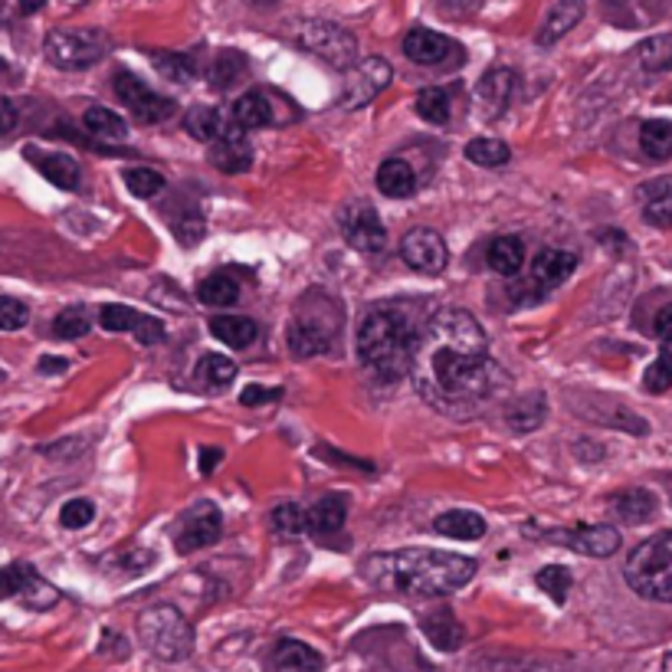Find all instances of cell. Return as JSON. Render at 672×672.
<instances>
[{"instance_id":"cell-21","label":"cell","mask_w":672,"mask_h":672,"mask_svg":"<svg viewBox=\"0 0 672 672\" xmlns=\"http://www.w3.org/2000/svg\"><path fill=\"white\" fill-rule=\"evenodd\" d=\"M420 630H424V637H427L440 653H456V650L463 647V640H466L463 624L456 621V614H453L447 604H440V607H433L430 614H424Z\"/></svg>"},{"instance_id":"cell-16","label":"cell","mask_w":672,"mask_h":672,"mask_svg":"<svg viewBox=\"0 0 672 672\" xmlns=\"http://www.w3.org/2000/svg\"><path fill=\"white\" fill-rule=\"evenodd\" d=\"M404 56H407L410 62H417V66H440V62H447L450 56L460 59L463 53H460V46H456L450 36H443V33H437V30H430V26H414V30L404 36Z\"/></svg>"},{"instance_id":"cell-60","label":"cell","mask_w":672,"mask_h":672,"mask_svg":"<svg viewBox=\"0 0 672 672\" xmlns=\"http://www.w3.org/2000/svg\"><path fill=\"white\" fill-rule=\"evenodd\" d=\"M250 7H273V3H279V0H246Z\"/></svg>"},{"instance_id":"cell-59","label":"cell","mask_w":672,"mask_h":672,"mask_svg":"<svg viewBox=\"0 0 672 672\" xmlns=\"http://www.w3.org/2000/svg\"><path fill=\"white\" fill-rule=\"evenodd\" d=\"M43 3H46V0H20L16 7H20V13H23V16H30V13H36Z\"/></svg>"},{"instance_id":"cell-37","label":"cell","mask_w":672,"mask_h":672,"mask_svg":"<svg viewBox=\"0 0 672 672\" xmlns=\"http://www.w3.org/2000/svg\"><path fill=\"white\" fill-rule=\"evenodd\" d=\"M640 151L650 161H667L672 158V121L663 118H650L640 128Z\"/></svg>"},{"instance_id":"cell-13","label":"cell","mask_w":672,"mask_h":672,"mask_svg":"<svg viewBox=\"0 0 672 672\" xmlns=\"http://www.w3.org/2000/svg\"><path fill=\"white\" fill-rule=\"evenodd\" d=\"M401 256L410 269H417L424 276H440L450 263V250H447L443 236L430 227H414L401 240Z\"/></svg>"},{"instance_id":"cell-45","label":"cell","mask_w":672,"mask_h":672,"mask_svg":"<svg viewBox=\"0 0 672 672\" xmlns=\"http://www.w3.org/2000/svg\"><path fill=\"white\" fill-rule=\"evenodd\" d=\"M125 187L138 200H151L164 190V177L154 167H131V171H125Z\"/></svg>"},{"instance_id":"cell-9","label":"cell","mask_w":672,"mask_h":672,"mask_svg":"<svg viewBox=\"0 0 672 672\" xmlns=\"http://www.w3.org/2000/svg\"><path fill=\"white\" fill-rule=\"evenodd\" d=\"M338 227L348 246L358 253H381L387 246V230L378 217V210L368 200H351L338 210Z\"/></svg>"},{"instance_id":"cell-8","label":"cell","mask_w":672,"mask_h":672,"mask_svg":"<svg viewBox=\"0 0 672 672\" xmlns=\"http://www.w3.org/2000/svg\"><path fill=\"white\" fill-rule=\"evenodd\" d=\"M394 79V69L387 59L381 56H368V59H358L348 72H345V89H341V105L345 108H364L371 105Z\"/></svg>"},{"instance_id":"cell-22","label":"cell","mask_w":672,"mask_h":672,"mask_svg":"<svg viewBox=\"0 0 672 672\" xmlns=\"http://www.w3.org/2000/svg\"><path fill=\"white\" fill-rule=\"evenodd\" d=\"M512 89H515V72H512V69H506V66L489 69V72L479 79V85H476V99H479L483 115H486V118L502 115V108H506L509 99H512Z\"/></svg>"},{"instance_id":"cell-27","label":"cell","mask_w":672,"mask_h":672,"mask_svg":"<svg viewBox=\"0 0 672 672\" xmlns=\"http://www.w3.org/2000/svg\"><path fill=\"white\" fill-rule=\"evenodd\" d=\"M378 190H381L384 197H394V200L410 197V194L417 190V174H414V167H410L404 158H387V161H381V167H378Z\"/></svg>"},{"instance_id":"cell-34","label":"cell","mask_w":672,"mask_h":672,"mask_svg":"<svg viewBox=\"0 0 672 672\" xmlns=\"http://www.w3.org/2000/svg\"><path fill=\"white\" fill-rule=\"evenodd\" d=\"M522 263H525V243H522V236L506 233V236L493 240V246H489V266H493L499 276H515V273H522Z\"/></svg>"},{"instance_id":"cell-10","label":"cell","mask_w":672,"mask_h":672,"mask_svg":"<svg viewBox=\"0 0 672 672\" xmlns=\"http://www.w3.org/2000/svg\"><path fill=\"white\" fill-rule=\"evenodd\" d=\"M23 601L30 611H49L59 601V591L49 588L36 568H30L26 561H13L7 568H0V601Z\"/></svg>"},{"instance_id":"cell-4","label":"cell","mask_w":672,"mask_h":672,"mask_svg":"<svg viewBox=\"0 0 672 672\" xmlns=\"http://www.w3.org/2000/svg\"><path fill=\"white\" fill-rule=\"evenodd\" d=\"M624 578L634 594L657 604H672V532H660L634 548Z\"/></svg>"},{"instance_id":"cell-20","label":"cell","mask_w":672,"mask_h":672,"mask_svg":"<svg viewBox=\"0 0 672 672\" xmlns=\"http://www.w3.org/2000/svg\"><path fill=\"white\" fill-rule=\"evenodd\" d=\"M26 158L30 164L56 187L62 190H79V181H82V167L76 158L69 154H59V151H36V148H26Z\"/></svg>"},{"instance_id":"cell-31","label":"cell","mask_w":672,"mask_h":672,"mask_svg":"<svg viewBox=\"0 0 672 672\" xmlns=\"http://www.w3.org/2000/svg\"><path fill=\"white\" fill-rule=\"evenodd\" d=\"M611 509H614V515L621 522L640 525V522H647L657 512V496L650 489H624V493H617Z\"/></svg>"},{"instance_id":"cell-7","label":"cell","mask_w":672,"mask_h":672,"mask_svg":"<svg viewBox=\"0 0 672 672\" xmlns=\"http://www.w3.org/2000/svg\"><path fill=\"white\" fill-rule=\"evenodd\" d=\"M43 53L56 69H89L108 53V36L102 30H53Z\"/></svg>"},{"instance_id":"cell-42","label":"cell","mask_w":672,"mask_h":672,"mask_svg":"<svg viewBox=\"0 0 672 672\" xmlns=\"http://www.w3.org/2000/svg\"><path fill=\"white\" fill-rule=\"evenodd\" d=\"M269 522H273V532H276V535H286V538H296V535L309 532V512H305L302 506H296V502L276 506L273 515H269Z\"/></svg>"},{"instance_id":"cell-40","label":"cell","mask_w":672,"mask_h":672,"mask_svg":"<svg viewBox=\"0 0 672 672\" xmlns=\"http://www.w3.org/2000/svg\"><path fill=\"white\" fill-rule=\"evenodd\" d=\"M197 384L204 387H227L233 378H236V364L227 358V355H204L197 361V371H194Z\"/></svg>"},{"instance_id":"cell-43","label":"cell","mask_w":672,"mask_h":672,"mask_svg":"<svg viewBox=\"0 0 672 672\" xmlns=\"http://www.w3.org/2000/svg\"><path fill=\"white\" fill-rule=\"evenodd\" d=\"M535 581H538V588H542L558 607L568 604V594H571V584H575V578H571L568 568H561V565H548V568H542V571L535 575Z\"/></svg>"},{"instance_id":"cell-50","label":"cell","mask_w":672,"mask_h":672,"mask_svg":"<svg viewBox=\"0 0 672 672\" xmlns=\"http://www.w3.org/2000/svg\"><path fill=\"white\" fill-rule=\"evenodd\" d=\"M30 322V309L20 299L0 296V332H20Z\"/></svg>"},{"instance_id":"cell-52","label":"cell","mask_w":672,"mask_h":672,"mask_svg":"<svg viewBox=\"0 0 672 672\" xmlns=\"http://www.w3.org/2000/svg\"><path fill=\"white\" fill-rule=\"evenodd\" d=\"M276 397H279L276 387H256V384H250V387L240 394V404H243V407H259V404H273Z\"/></svg>"},{"instance_id":"cell-6","label":"cell","mask_w":672,"mask_h":672,"mask_svg":"<svg viewBox=\"0 0 672 672\" xmlns=\"http://www.w3.org/2000/svg\"><path fill=\"white\" fill-rule=\"evenodd\" d=\"M292 39H296L305 53L325 59V62L335 66V69H345V72H348V69L358 62V39H355L345 26H338V23L305 20V23H299V26L292 30Z\"/></svg>"},{"instance_id":"cell-2","label":"cell","mask_w":672,"mask_h":672,"mask_svg":"<svg viewBox=\"0 0 672 672\" xmlns=\"http://www.w3.org/2000/svg\"><path fill=\"white\" fill-rule=\"evenodd\" d=\"M358 355L381 381H401L420 355V338L401 309L381 305L371 309L358 328Z\"/></svg>"},{"instance_id":"cell-11","label":"cell","mask_w":672,"mask_h":672,"mask_svg":"<svg viewBox=\"0 0 672 672\" xmlns=\"http://www.w3.org/2000/svg\"><path fill=\"white\" fill-rule=\"evenodd\" d=\"M427 338L433 345H447V348H460V351H479L486 355V332L483 325L463 312V309H447L440 315H433L430 328H427Z\"/></svg>"},{"instance_id":"cell-54","label":"cell","mask_w":672,"mask_h":672,"mask_svg":"<svg viewBox=\"0 0 672 672\" xmlns=\"http://www.w3.org/2000/svg\"><path fill=\"white\" fill-rule=\"evenodd\" d=\"M16 121H20L16 105H13L7 95H0V135H10V131L16 128Z\"/></svg>"},{"instance_id":"cell-57","label":"cell","mask_w":672,"mask_h":672,"mask_svg":"<svg viewBox=\"0 0 672 672\" xmlns=\"http://www.w3.org/2000/svg\"><path fill=\"white\" fill-rule=\"evenodd\" d=\"M66 358H43L39 361V374H62L66 371Z\"/></svg>"},{"instance_id":"cell-46","label":"cell","mask_w":672,"mask_h":672,"mask_svg":"<svg viewBox=\"0 0 672 672\" xmlns=\"http://www.w3.org/2000/svg\"><path fill=\"white\" fill-rule=\"evenodd\" d=\"M151 62H154L158 72L167 76L171 82H187V79L194 76V62H190V56H181V53L154 49V53H151Z\"/></svg>"},{"instance_id":"cell-39","label":"cell","mask_w":672,"mask_h":672,"mask_svg":"<svg viewBox=\"0 0 672 672\" xmlns=\"http://www.w3.org/2000/svg\"><path fill=\"white\" fill-rule=\"evenodd\" d=\"M246 76V56L240 49H220L213 66H210V82L217 89H230L233 82H240Z\"/></svg>"},{"instance_id":"cell-28","label":"cell","mask_w":672,"mask_h":672,"mask_svg":"<svg viewBox=\"0 0 672 672\" xmlns=\"http://www.w3.org/2000/svg\"><path fill=\"white\" fill-rule=\"evenodd\" d=\"M230 118H233V121H236L243 131L266 128V125H273V121H276V115H273V102H269V99H266L259 89H253V92L240 95V99L233 102Z\"/></svg>"},{"instance_id":"cell-25","label":"cell","mask_w":672,"mask_h":672,"mask_svg":"<svg viewBox=\"0 0 672 672\" xmlns=\"http://www.w3.org/2000/svg\"><path fill=\"white\" fill-rule=\"evenodd\" d=\"M640 204H644V220L670 230L672 227V177H653L650 184L640 187Z\"/></svg>"},{"instance_id":"cell-49","label":"cell","mask_w":672,"mask_h":672,"mask_svg":"<svg viewBox=\"0 0 672 672\" xmlns=\"http://www.w3.org/2000/svg\"><path fill=\"white\" fill-rule=\"evenodd\" d=\"M644 387L650 394H667L672 387V355L670 351H660V358L647 368L644 374Z\"/></svg>"},{"instance_id":"cell-17","label":"cell","mask_w":672,"mask_h":672,"mask_svg":"<svg viewBox=\"0 0 672 672\" xmlns=\"http://www.w3.org/2000/svg\"><path fill=\"white\" fill-rule=\"evenodd\" d=\"M210 164L223 174H243L253 164V148L246 141V131L230 118L223 135L210 144Z\"/></svg>"},{"instance_id":"cell-30","label":"cell","mask_w":672,"mask_h":672,"mask_svg":"<svg viewBox=\"0 0 672 672\" xmlns=\"http://www.w3.org/2000/svg\"><path fill=\"white\" fill-rule=\"evenodd\" d=\"M210 332H213V338H220L223 345L240 351V348H250L256 341L259 325L246 315H217V318H210Z\"/></svg>"},{"instance_id":"cell-38","label":"cell","mask_w":672,"mask_h":672,"mask_svg":"<svg viewBox=\"0 0 672 672\" xmlns=\"http://www.w3.org/2000/svg\"><path fill=\"white\" fill-rule=\"evenodd\" d=\"M637 59L647 72H670L672 69V33L650 36L637 46Z\"/></svg>"},{"instance_id":"cell-14","label":"cell","mask_w":672,"mask_h":672,"mask_svg":"<svg viewBox=\"0 0 672 672\" xmlns=\"http://www.w3.org/2000/svg\"><path fill=\"white\" fill-rule=\"evenodd\" d=\"M223 532V515L213 502H197L184 512L181 519V532L174 538L177 552L190 555V552H200L207 545H213Z\"/></svg>"},{"instance_id":"cell-51","label":"cell","mask_w":672,"mask_h":672,"mask_svg":"<svg viewBox=\"0 0 672 672\" xmlns=\"http://www.w3.org/2000/svg\"><path fill=\"white\" fill-rule=\"evenodd\" d=\"M95 519V506L89 502V499H72V502H66L62 506V512H59V522L66 525V529H85L89 522Z\"/></svg>"},{"instance_id":"cell-26","label":"cell","mask_w":672,"mask_h":672,"mask_svg":"<svg viewBox=\"0 0 672 672\" xmlns=\"http://www.w3.org/2000/svg\"><path fill=\"white\" fill-rule=\"evenodd\" d=\"M273 670L276 672H322L325 660L302 640H279L273 650Z\"/></svg>"},{"instance_id":"cell-19","label":"cell","mask_w":672,"mask_h":672,"mask_svg":"<svg viewBox=\"0 0 672 672\" xmlns=\"http://www.w3.org/2000/svg\"><path fill=\"white\" fill-rule=\"evenodd\" d=\"M578 269V256L558 246H545L538 250V256L532 259V282L548 292L555 286H561L565 279H571V273Z\"/></svg>"},{"instance_id":"cell-15","label":"cell","mask_w":672,"mask_h":672,"mask_svg":"<svg viewBox=\"0 0 672 672\" xmlns=\"http://www.w3.org/2000/svg\"><path fill=\"white\" fill-rule=\"evenodd\" d=\"M545 538L588 558H611L621 552V532L614 525H578L568 532H548Z\"/></svg>"},{"instance_id":"cell-47","label":"cell","mask_w":672,"mask_h":672,"mask_svg":"<svg viewBox=\"0 0 672 672\" xmlns=\"http://www.w3.org/2000/svg\"><path fill=\"white\" fill-rule=\"evenodd\" d=\"M141 318L144 315L128 309V305H102V312H99V325L105 332H138Z\"/></svg>"},{"instance_id":"cell-24","label":"cell","mask_w":672,"mask_h":672,"mask_svg":"<svg viewBox=\"0 0 672 672\" xmlns=\"http://www.w3.org/2000/svg\"><path fill=\"white\" fill-rule=\"evenodd\" d=\"M548 417V397L542 391H529L522 397H515L509 407H506V424L515 430V433H532L545 424Z\"/></svg>"},{"instance_id":"cell-12","label":"cell","mask_w":672,"mask_h":672,"mask_svg":"<svg viewBox=\"0 0 672 672\" xmlns=\"http://www.w3.org/2000/svg\"><path fill=\"white\" fill-rule=\"evenodd\" d=\"M112 85H115V95L128 105V112L144 125L167 121L174 115V102L167 95H158L154 89H148L135 72H115Z\"/></svg>"},{"instance_id":"cell-29","label":"cell","mask_w":672,"mask_h":672,"mask_svg":"<svg viewBox=\"0 0 672 672\" xmlns=\"http://www.w3.org/2000/svg\"><path fill=\"white\" fill-rule=\"evenodd\" d=\"M433 532L447 535V538H456V542H476V538L486 535V519L470 512V509H453V512H443L433 522Z\"/></svg>"},{"instance_id":"cell-1","label":"cell","mask_w":672,"mask_h":672,"mask_svg":"<svg viewBox=\"0 0 672 672\" xmlns=\"http://www.w3.org/2000/svg\"><path fill=\"white\" fill-rule=\"evenodd\" d=\"M361 575L371 588L404 598H450L466 588L476 575V561L433 552V548H404L387 555H371L361 565Z\"/></svg>"},{"instance_id":"cell-44","label":"cell","mask_w":672,"mask_h":672,"mask_svg":"<svg viewBox=\"0 0 672 672\" xmlns=\"http://www.w3.org/2000/svg\"><path fill=\"white\" fill-rule=\"evenodd\" d=\"M417 115L430 125H447L450 121V92L447 89H424L417 95Z\"/></svg>"},{"instance_id":"cell-41","label":"cell","mask_w":672,"mask_h":672,"mask_svg":"<svg viewBox=\"0 0 672 672\" xmlns=\"http://www.w3.org/2000/svg\"><path fill=\"white\" fill-rule=\"evenodd\" d=\"M466 158H470L473 164H479V167H502V164H509L512 151H509V144L499 141V138H473V141L466 144Z\"/></svg>"},{"instance_id":"cell-3","label":"cell","mask_w":672,"mask_h":672,"mask_svg":"<svg viewBox=\"0 0 672 672\" xmlns=\"http://www.w3.org/2000/svg\"><path fill=\"white\" fill-rule=\"evenodd\" d=\"M430 371H433L437 387L450 397H483L486 391H493L499 378V364L489 355L460 351L447 345H433Z\"/></svg>"},{"instance_id":"cell-58","label":"cell","mask_w":672,"mask_h":672,"mask_svg":"<svg viewBox=\"0 0 672 672\" xmlns=\"http://www.w3.org/2000/svg\"><path fill=\"white\" fill-rule=\"evenodd\" d=\"M217 460H220V450H204V453H200V473L210 476L213 466H217Z\"/></svg>"},{"instance_id":"cell-23","label":"cell","mask_w":672,"mask_h":672,"mask_svg":"<svg viewBox=\"0 0 672 672\" xmlns=\"http://www.w3.org/2000/svg\"><path fill=\"white\" fill-rule=\"evenodd\" d=\"M584 13H588V0H558V3L548 10L542 30H538V36H535L538 46H555L561 36H568V33L584 20Z\"/></svg>"},{"instance_id":"cell-36","label":"cell","mask_w":672,"mask_h":672,"mask_svg":"<svg viewBox=\"0 0 672 672\" xmlns=\"http://www.w3.org/2000/svg\"><path fill=\"white\" fill-rule=\"evenodd\" d=\"M197 299L210 309H230L240 299V282L227 273H213L197 286Z\"/></svg>"},{"instance_id":"cell-56","label":"cell","mask_w":672,"mask_h":672,"mask_svg":"<svg viewBox=\"0 0 672 672\" xmlns=\"http://www.w3.org/2000/svg\"><path fill=\"white\" fill-rule=\"evenodd\" d=\"M657 335H660L667 345H672V302L657 315Z\"/></svg>"},{"instance_id":"cell-35","label":"cell","mask_w":672,"mask_h":672,"mask_svg":"<svg viewBox=\"0 0 672 672\" xmlns=\"http://www.w3.org/2000/svg\"><path fill=\"white\" fill-rule=\"evenodd\" d=\"M345 499L338 496H322L312 509H309V532L312 535H332L345 525Z\"/></svg>"},{"instance_id":"cell-33","label":"cell","mask_w":672,"mask_h":672,"mask_svg":"<svg viewBox=\"0 0 672 672\" xmlns=\"http://www.w3.org/2000/svg\"><path fill=\"white\" fill-rule=\"evenodd\" d=\"M230 121H223V115L213 108V105H194V108H187V115H184V128H187V135L194 138V141H217L220 135H223V128H227Z\"/></svg>"},{"instance_id":"cell-18","label":"cell","mask_w":672,"mask_h":672,"mask_svg":"<svg viewBox=\"0 0 672 672\" xmlns=\"http://www.w3.org/2000/svg\"><path fill=\"white\" fill-rule=\"evenodd\" d=\"M332 338H335V325H322L318 315H305V312H299L289 328V348L296 358L325 355L332 348Z\"/></svg>"},{"instance_id":"cell-5","label":"cell","mask_w":672,"mask_h":672,"mask_svg":"<svg viewBox=\"0 0 672 672\" xmlns=\"http://www.w3.org/2000/svg\"><path fill=\"white\" fill-rule=\"evenodd\" d=\"M141 647L164 663H181L194 653V627L171 604H154L138 617Z\"/></svg>"},{"instance_id":"cell-53","label":"cell","mask_w":672,"mask_h":672,"mask_svg":"<svg viewBox=\"0 0 672 672\" xmlns=\"http://www.w3.org/2000/svg\"><path fill=\"white\" fill-rule=\"evenodd\" d=\"M135 335H138V341H141V345H158V341L164 338V325H161L154 315H144Z\"/></svg>"},{"instance_id":"cell-32","label":"cell","mask_w":672,"mask_h":672,"mask_svg":"<svg viewBox=\"0 0 672 672\" xmlns=\"http://www.w3.org/2000/svg\"><path fill=\"white\" fill-rule=\"evenodd\" d=\"M82 125L92 138L99 141H125L128 138V125L118 112L105 108V105H92L85 115H82Z\"/></svg>"},{"instance_id":"cell-48","label":"cell","mask_w":672,"mask_h":672,"mask_svg":"<svg viewBox=\"0 0 672 672\" xmlns=\"http://www.w3.org/2000/svg\"><path fill=\"white\" fill-rule=\"evenodd\" d=\"M89 325H92V318H89L85 309H66V312L56 315L53 335L62 338V341H76V338H82V335L89 332Z\"/></svg>"},{"instance_id":"cell-61","label":"cell","mask_w":672,"mask_h":672,"mask_svg":"<svg viewBox=\"0 0 672 672\" xmlns=\"http://www.w3.org/2000/svg\"><path fill=\"white\" fill-rule=\"evenodd\" d=\"M663 672H672V653H667V660H663Z\"/></svg>"},{"instance_id":"cell-55","label":"cell","mask_w":672,"mask_h":672,"mask_svg":"<svg viewBox=\"0 0 672 672\" xmlns=\"http://www.w3.org/2000/svg\"><path fill=\"white\" fill-rule=\"evenodd\" d=\"M443 7H447V13H453V16H473V13L483 7V0H443Z\"/></svg>"}]
</instances>
